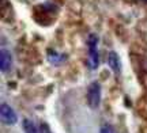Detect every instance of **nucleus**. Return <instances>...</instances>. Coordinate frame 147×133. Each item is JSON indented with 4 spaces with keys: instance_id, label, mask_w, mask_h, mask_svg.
Masks as SVG:
<instances>
[{
    "instance_id": "3",
    "label": "nucleus",
    "mask_w": 147,
    "mask_h": 133,
    "mask_svg": "<svg viewBox=\"0 0 147 133\" xmlns=\"http://www.w3.org/2000/svg\"><path fill=\"white\" fill-rule=\"evenodd\" d=\"M0 118H1V122L5 125H14L18 121L15 110L7 103H1L0 106Z\"/></svg>"
},
{
    "instance_id": "10",
    "label": "nucleus",
    "mask_w": 147,
    "mask_h": 133,
    "mask_svg": "<svg viewBox=\"0 0 147 133\" xmlns=\"http://www.w3.org/2000/svg\"><path fill=\"white\" fill-rule=\"evenodd\" d=\"M142 1H147V0H142Z\"/></svg>"
},
{
    "instance_id": "2",
    "label": "nucleus",
    "mask_w": 147,
    "mask_h": 133,
    "mask_svg": "<svg viewBox=\"0 0 147 133\" xmlns=\"http://www.w3.org/2000/svg\"><path fill=\"white\" fill-rule=\"evenodd\" d=\"M101 102V86L98 82H93L87 88V103L91 109H97Z\"/></svg>"
},
{
    "instance_id": "1",
    "label": "nucleus",
    "mask_w": 147,
    "mask_h": 133,
    "mask_svg": "<svg viewBox=\"0 0 147 133\" xmlns=\"http://www.w3.org/2000/svg\"><path fill=\"white\" fill-rule=\"evenodd\" d=\"M97 42L98 37L95 34H90L87 38V45H89V56H87V65L89 69L95 71L100 65V57H98V50H97Z\"/></svg>"
},
{
    "instance_id": "7",
    "label": "nucleus",
    "mask_w": 147,
    "mask_h": 133,
    "mask_svg": "<svg viewBox=\"0 0 147 133\" xmlns=\"http://www.w3.org/2000/svg\"><path fill=\"white\" fill-rule=\"evenodd\" d=\"M48 54H49V56H48V60H49L51 63H53V64H57V63H60V61L63 60V57H61L60 54L55 53L53 50H49V52H48Z\"/></svg>"
},
{
    "instance_id": "6",
    "label": "nucleus",
    "mask_w": 147,
    "mask_h": 133,
    "mask_svg": "<svg viewBox=\"0 0 147 133\" xmlns=\"http://www.w3.org/2000/svg\"><path fill=\"white\" fill-rule=\"evenodd\" d=\"M22 128H23L25 133H38V129L36 128L34 122H33L32 120H29V118H25V120H23Z\"/></svg>"
},
{
    "instance_id": "4",
    "label": "nucleus",
    "mask_w": 147,
    "mask_h": 133,
    "mask_svg": "<svg viewBox=\"0 0 147 133\" xmlns=\"http://www.w3.org/2000/svg\"><path fill=\"white\" fill-rule=\"evenodd\" d=\"M11 65H12L11 53L5 49H1V52H0V68H1V72H8L11 69Z\"/></svg>"
},
{
    "instance_id": "8",
    "label": "nucleus",
    "mask_w": 147,
    "mask_h": 133,
    "mask_svg": "<svg viewBox=\"0 0 147 133\" xmlns=\"http://www.w3.org/2000/svg\"><path fill=\"white\" fill-rule=\"evenodd\" d=\"M100 133H116V130H115V128H113L112 125L105 124V125H102V126H101Z\"/></svg>"
},
{
    "instance_id": "9",
    "label": "nucleus",
    "mask_w": 147,
    "mask_h": 133,
    "mask_svg": "<svg viewBox=\"0 0 147 133\" xmlns=\"http://www.w3.org/2000/svg\"><path fill=\"white\" fill-rule=\"evenodd\" d=\"M38 133H52V132H51V128L48 126L47 124L42 122L40 125V128H38Z\"/></svg>"
},
{
    "instance_id": "5",
    "label": "nucleus",
    "mask_w": 147,
    "mask_h": 133,
    "mask_svg": "<svg viewBox=\"0 0 147 133\" xmlns=\"http://www.w3.org/2000/svg\"><path fill=\"white\" fill-rule=\"evenodd\" d=\"M108 64H109L110 69L115 72V74H120L121 71V61L120 57L116 52H110L109 56H108Z\"/></svg>"
}]
</instances>
